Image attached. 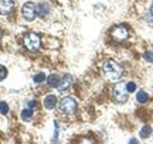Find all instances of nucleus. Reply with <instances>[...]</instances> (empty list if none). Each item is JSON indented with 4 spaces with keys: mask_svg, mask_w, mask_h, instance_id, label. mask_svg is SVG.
<instances>
[{
    "mask_svg": "<svg viewBox=\"0 0 153 144\" xmlns=\"http://www.w3.org/2000/svg\"><path fill=\"white\" fill-rule=\"evenodd\" d=\"M102 70L104 75L111 81H118L123 75V69L116 61L114 60H107L104 62Z\"/></svg>",
    "mask_w": 153,
    "mask_h": 144,
    "instance_id": "1",
    "label": "nucleus"
},
{
    "mask_svg": "<svg viewBox=\"0 0 153 144\" xmlns=\"http://www.w3.org/2000/svg\"><path fill=\"white\" fill-rule=\"evenodd\" d=\"M24 44L29 51L36 52L40 47V38L36 33H28L24 37Z\"/></svg>",
    "mask_w": 153,
    "mask_h": 144,
    "instance_id": "2",
    "label": "nucleus"
},
{
    "mask_svg": "<svg viewBox=\"0 0 153 144\" xmlns=\"http://www.w3.org/2000/svg\"><path fill=\"white\" fill-rule=\"evenodd\" d=\"M60 110L61 112L67 114L72 115L76 112V108H78V104H76V100L72 97H64L60 101Z\"/></svg>",
    "mask_w": 153,
    "mask_h": 144,
    "instance_id": "3",
    "label": "nucleus"
},
{
    "mask_svg": "<svg viewBox=\"0 0 153 144\" xmlns=\"http://www.w3.org/2000/svg\"><path fill=\"white\" fill-rule=\"evenodd\" d=\"M111 36H112L114 40L121 42V41H123V40H126V38H128V36H129V34H128L127 28L126 26L118 25L112 30Z\"/></svg>",
    "mask_w": 153,
    "mask_h": 144,
    "instance_id": "4",
    "label": "nucleus"
},
{
    "mask_svg": "<svg viewBox=\"0 0 153 144\" xmlns=\"http://www.w3.org/2000/svg\"><path fill=\"white\" fill-rule=\"evenodd\" d=\"M22 14L28 21H33L36 18V5L33 2H26L22 6Z\"/></svg>",
    "mask_w": 153,
    "mask_h": 144,
    "instance_id": "5",
    "label": "nucleus"
},
{
    "mask_svg": "<svg viewBox=\"0 0 153 144\" xmlns=\"http://www.w3.org/2000/svg\"><path fill=\"white\" fill-rule=\"evenodd\" d=\"M126 88H124V83H120L117 84L116 86H114L113 92H114V96L116 100L120 103H124L128 98V95L126 92Z\"/></svg>",
    "mask_w": 153,
    "mask_h": 144,
    "instance_id": "6",
    "label": "nucleus"
},
{
    "mask_svg": "<svg viewBox=\"0 0 153 144\" xmlns=\"http://www.w3.org/2000/svg\"><path fill=\"white\" fill-rule=\"evenodd\" d=\"M13 0H0V14H9L13 10Z\"/></svg>",
    "mask_w": 153,
    "mask_h": 144,
    "instance_id": "7",
    "label": "nucleus"
},
{
    "mask_svg": "<svg viewBox=\"0 0 153 144\" xmlns=\"http://www.w3.org/2000/svg\"><path fill=\"white\" fill-rule=\"evenodd\" d=\"M73 84V77H72L70 74H66L63 76V78L60 81V85L57 88L59 91H63L65 89H67L68 88H70V86Z\"/></svg>",
    "mask_w": 153,
    "mask_h": 144,
    "instance_id": "8",
    "label": "nucleus"
},
{
    "mask_svg": "<svg viewBox=\"0 0 153 144\" xmlns=\"http://www.w3.org/2000/svg\"><path fill=\"white\" fill-rule=\"evenodd\" d=\"M50 11V7L49 5L45 2H41V3H38L36 6V16H45L46 14L49 13Z\"/></svg>",
    "mask_w": 153,
    "mask_h": 144,
    "instance_id": "9",
    "label": "nucleus"
},
{
    "mask_svg": "<svg viewBox=\"0 0 153 144\" xmlns=\"http://www.w3.org/2000/svg\"><path fill=\"white\" fill-rule=\"evenodd\" d=\"M60 81H61V79L57 75L51 74L47 79V84L49 85V86H51V88H57L60 85Z\"/></svg>",
    "mask_w": 153,
    "mask_h": 144,
    "instance_id": "10",
    "label": "nucleus"
},
{
    "mask_svg": "<svg viewBox=\"0 0 153 144\" xmlns=\"http://www.w3.org/2000/svg\"><path fill=\"white\" fill-rule=\"evenodd\" d=\"M56 105V97L55 95H48L44 100V106L47 110H53Z\"/></svg>",
    "mask_w": 153,
    "mask_h": 144,
    "instance_id": "11",
    "label": "nucleus"
},
{
    "mask_svg": "<svg viewBox=\"0 0 153 144\" xmlns=\"http://www.w3.org/2000/svg\"><path fill=\"white\" fill-rule=\"evenodd\" d=\"M33 109H31V108L25 109V110H23L21 112V117H22V119L24 120V121L30 122L32 117H33Z\"/></svg>",
    "mask_w": 153,
    "mask_h": 144,
    "instance_id": "12",
    "label": "nucleus"
},
{
    "mask_svg": "<svg viewBox=\"0 0 153 144\" xmlns=\"http://www.w3.org/2000/svg\"><path fill=\"white\" fill-rule=\"evenodd\" d=\"M151 127L150 126H147V125H146V126H143L140 132V136L142 138H147L148 136L151 134Z\"/></svg>",
    "mask_w": 153,
    "mask_h": 144,
    "instance_id": "13",
    "label": "nucleus"
},
{
    "mask_svg": "<svg viewBox=\"0 0 153 144\" xmlns=\"http://www.w3.org/2000/svg\"><path fill=\"white\" fill-rule=\"evenodd\" d=\"M136 98L138 100L139 103H146V101L148 100V94L146 92H145V91H139V92L137 93V96Z\"/></svg>",
    "mask_w": 153,
    "mask_h": 144,
    "instance_id": "14",
    "label": "nucleus"
},
{
    "mask_svg": "<svg viewBox=\"0 0 153 144\" xmlns=\"http://www.w3.org/2000/svg\"><path fill=\"white\" fill-rule=\"evenodd\" d=\"M46 79V75L43 73V72H40V73H37L36 75H35L33 77V82L37 84H40L42 82H44Z\"/></svg>",
    "mask_w": 153,
    "mask_h": 144,
    "instance_id": "15",
    "label": "nucleus"
},
{
    "mask_svg": "<svg viewBox=\"0 0 153 144\" xmlns=\"http://www.w3.org/2000/svg\"><path fill=\"white\" fill-rule=\"evenodd\" d=\"M9 112V106L6 102H0V112H1L3 115H6Z\"/></svg>",
    "mask_w": 153,
    "mask_h": 144,
    "instance_id": "16",
    "label": "nucleus"
},
{
    "mask_svg": "<svg viewBox=\"0 0 153 144\" xmlns=\"http://www.w3.org/2000/svg\"><path fill=\"white\" fill-rule=\"evenodd\" d=\"M8 75V70L4 65L0 64V82L3 81Z\"/></svg>",
    "mask_w": 153,
    "mask_h": 144,
    "instance_id": "17",
    "label": "nucleus"
},
{
    "mask_svg": "<svg viewBox=\"0 0 153 144\" xmlns=\"http://www.w3.org/2000/svg\"><path fill=\"white\" fill-rule=\"evenodd\" d=\"M126 90L128 91V92L132 93V92H134V91L136 90L137 86H136V84H135V83H134V82H129V83H127V84H126Z\"/></svg>",
    "mask_w": 153,
    "mask_h": 144,
    "instance_id": "18",
    "label": "nucleus"
},
{
    "mask_svg": "<svg viewBox=\"0 0 153 144\" xmlns=\"http://www.w3.org/2000/svg\"><path fill=\"white\" fill-rule=\"evenodd\" d=\"M145 60L148 62H153V51H146L145 54Z\"/></svg>",
    "mask_w": 153,
    "mask_h": 144,
    "instance_id": "19",
    "label": "nucleus"
},
{
    "mask_svg": "<svg viewBox=\"0 0 153 144\" xmlns=\"http://www.w3.org/2000/svg\"><path fill=\"white\" fill-rule=\"evenodd\" d=\"M80 144H96V143L89 138H83L82 140L80 141Z\"/></svg>",
    "mask_w": 153,
    "mask_h": 144,
    "instance_id": "20",
    "label": "nucleus"
},
{
    "mask_svg": "<svg viewBox=\"0 0 153 144\" xmlns=\"http://www.w3.org/2000/svg\"><path fill=\"white\" fill-rule=\"evenodd\" d=\"M128 144H140V142H139L138 139H136V138H131L130 140H129Z\"/></svg>",
    "mask_w": 153,
    "mask_h": 144,
    "instance_id": "21",
    "label": "nucleus"
},
{
    "mask_svg": "<svg viewBox=\"0 0 153 144\" xmlns=\"http://www.w3.org/2000/svg\"><path fill=\"white\" fill-rule=\"evenodd\" d=\"M28 105H29V108L33 109V108H35L36 106V103L35 102V101H32V102H29Z\"/></svg>",
    "mask_w": 153,
    "mask_h": 144,
    "instance_id": "22",
    "label": "nucleus"
},
{
    "mask_svg": "<svg viewBox=\"0 0 153 144\" xmlns=\"http://www.w3.org/2000/svg\"><path fill=\"white\" fill-rule=\"evenodd\" d=\"M149 13H150V14H151V16L153 17V3H152V5L150 6V9H149Z\"/></svg>",
    "mask_w": 153,
    "mask_h": 144,
    "instance_id": "23",
    "label": "nucleus"
},
{
    "mask_svg": "<svg viewBox=\"0 0 153 144\" xmlns=\"http://www.w3.org/2000/svg\"><path fill=\"white\" fill-rule=\"evenodd\" d=\"M0 38H1V31H0Z\"/></svg>",
    "mask_w": 153,
    "mask_h": 144,
    "instance_id": "24",
    "label": "nucleus"
}]
</instances>
